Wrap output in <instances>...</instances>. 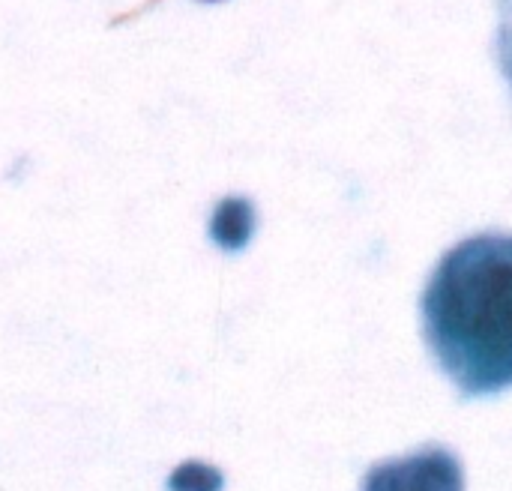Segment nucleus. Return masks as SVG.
<instances>
[{
    "instance_id": "nucleus-1",
    "label": "nucleus",
    "mask_w": 512,
    "mask_h": 491,
    "mask_svg": "<svg viewBox=\"0 0 512 491\" xmlns=\"http://www.w3.org/2000/svg\"><path fill=\"white\" fill-rule=\"evenodd\" d=\"M423 336L465 399L512 387V234L453 246L423 291Z\"/></svg>"
},
{
    "instance_id": "nucleus-2",
    "label": "nucleus",
    "mask_w": 512,
    "mask_h": 491,
    "mask_svg": "<svg viewBox=\"0 0 512 491\" xmlns=\"http://www.w3.org/2000/svg\"><path fill=\"white\" fill-rule=\"evenodd\" d=\"M363 491H465L459 459L444 447H426L372 468Z\"/></svg>"
},
{
    "instance_id": "nucleus-3",
    "label": "nucleus",
    "mask_w": 512,
    "mask_h": 491,
    "mask_svg": "<svg viewBox=\"0 0 512 491\" xmlns=\"http://www.w3.org/2000/svg\"><path fill=\"white\" fill-rule=\"evenodd\" d=\"M252 231V207L243 198H228L219 204L216 216H213V237L225 246H243V240Z\"/></svg>"
},
{
    "instance_id": "nucleus-4",
    "label": "nucleus",
    "mask_w": 512,
    "mask_h": 491,
    "mask_svg": "<svg viewBox=\"0 0 512 491\" xmlns=\"http://www.w3.org/2000/svg\"><path fill=\"white\" fill-rule=\"evenodd\" d=\"M168 486L171 491H216L219 486V477L210 471V468H204V465H183V468H177L174 474H171V480H168Z\"/></svg>"
},
{
    "instance_id": "nucleus-5",
    "label": "nucleus",
    "mask_w": 512,
    "mask_h": 491,
    "mask_svg": "<svg viewBox=\"0 0 512 491\" xmlns=\"http://www.w3.org/2000/svg\"><path fill=\"white\" fill-rule=\"evenodd\" d=\"M498 57L512 84V0L498 3Z\"/></svg>"
},
{
    "instance_id": "nucleus-6",
    "label": "nucleus",
    "mask_w": 512,
    "mask_h": 491,
    "mask_svg": "<svg viewBox=\"0 0 512 491\" xmlns=\"http://www.w3.org/2000/svg\"><path fill=\"white\" fill-rule=\"evenodd\" d=\"M207 3H213V0H207Z\"/></svg>"
}]
</instances>
